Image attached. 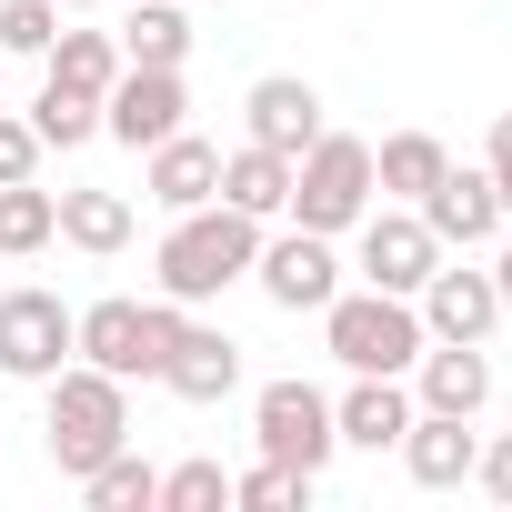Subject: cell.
Segmentation results:
<instances>
[{
  "instance_id": "cell-18",
  "label": "cell",
  "mask_w": 512,
  "mask_h": 512,
  "mask_svg": "<svg viewBox=\"0 0 512 512\" xmlns=\"http://www.w3.org/2000/svg\"><path fill=\"white\" fill-rule=\"evenodd\" d=\"M332 422H342V442H352V452H392V442H402V422H412L402 372H352V392L332 402Z\"/></svg>"
},
{
  "instance_id": "cell-16",
  "label": "cell",
  "mask_w": 512,
  "mask_h": 512,
  "mask_svg": "<svg viewBox=\"0 0 512 512\" xmlns=\"http://www.w3.org/2000/svg\"><path fill=\"white\" fill-rule=\"evenodd\" d=\"M141 191H151L161 211H201V201H221V151H211V141H191V131H171V141H151Z\"/></svg>"
},
{
  "instance_id": "cell-14",
  "label": "cell",
  "mask_w": 512,
  "mask_h": 512,
  "mask_svg": "<svg viewBox=\"0 0 512 512\" xmlns=\"http://www.w3.org/2000/svg\"><path fill=\"white\" fill-rule=\"evenodd\" d=\"M392 452H402V472H412L422 492H452V482H472V452H482V442H472L462 412H422V402H412V422H402Z\"/></svg>"
},
{
  "instance_id": "cell-31",
  "label": "cell",
  "mask_w": 512,
  "mask_h": 512,
  "mask_svg": "<svg viewBox=\"0 0 512 512\" xmlns=\"http://www.w3.org/2000/svg\"><path fill=\"white\" fill-rule=\"evenodd\" d=\"M472 482H482V492H492V502H512V432H502V442H482V452H472Z\"/></svg>"
},
{
  "instance_id": "cell-30",
  "label": "cell",
  "mask_w": 512,
  "mask_h": 512,
  "mask_svg": "<svg viewBox=\"0 0 512 512\" xmlns=\"http://www.w3.org/2000/svg\"><path fill=\"white\" fill-rule=\"evenodd\" d=\"M31 171H41V131L0 111V181H31Z\"/></svg>"
},
{
  "instance_id": "cell-8",
  "label": "cell",
  "mask_w": 512,
  "mask_h": 512,
  "mask_svg": "<svg viewBox=\"0 0 512 512\" xmlns=\"http://www.w3.org/2000/svg\"><path fill=\"white\" fill-rule=\"evenodd\" d=\"M61 362H71V302L61 292H0V372L51 382Z\"/></svg>"
},
{
  "instance_id": "cell-3",
  "label": "cell",
  "mask_w": 512,
  "mask_h": 512,
  "mask_svg": "<svg viewBox=\"0 0 512 512\" xmlns=\"http://www.w3.org/2000/svg\"><path fill=\"white\" fill-rule=\"evenodd\" d=\"M171 342H181V302H131V292H111V302L71 312V352L101 362L111 382H161Z\"/></svg>"
},
{
  "instance_id": "cell-12",
  "label": "cell",
  "mask_w": 512,
  "mask_h": 512,
  "mask_svg": "<svg viewBox=\"0 0 512 512\" xmlns=\"http://www.w3.org/2000/svg\"><path fill=\"white\" fill-rule=\"evenodd\" d=\"M412 312H422L432 342H482V332L502 322V292H492V272H472V262H432V282L412 292Z\"/></svg>"
},
{
  "instance_id": "cell-6",
  "label": "cell",
  "mask_w": 512,
  "mask_h": 512,
  "mask_svg": "<svg viewBox=\"0 0 512 512\" xmlns=\"http://www.w3.org/2000/svg\"><path fill=\"white\" fill-rule=\"evenodd\" d=\"M251 432H262V462H292L322 482V462L342 452V422H332V392H312L302 372L292 382H262L251 392Z\"/></svg>"
},
{
  "instance_id": "cell-22",
  "label": "cell",
  "mask_w": 512,
  "mask_h": 512,
  "mask_svg": "<svg viewBox=\"0 0 512 512\" xmlns=\"http://www.w3.org/2000/svg\"><path fill=\"white\" fill-rule=\"evenodd\" d=\"M442 171H452V151H442L432 131H392V141L372 151V191H392V201H422Z\"/></svg>"
},
{
  "instance_id": "cell-11",
  "label": "cell",
  "mask_w": 512,
  "mask_h": 512,
  "mask_svg": "<svg viewBox=\"0 0 512 512\" xmlns=\"http://www.w3.org/2000/svg\"><path fill=\"white\" fill-rule=\"evenodd\" d=\"M412 211L432 221V241H442V251H482V241H502V191H492V171H462V161H452Z\"/></svg>"
},
{
  "instance_id": "cell-33",
  "label": "cell",
  "mask_w": 512,
  "mask_h": 512,
  "mask_svg": "<svg viewBox=\"0 0 512 512\" xmlns=\"http://www.w3.org/2000/svg\"><path fill=\"white\" fill-rule=\"evenodd\" d=\"M492 292H502V312H512V231H502V251H492Z\"/></svg>"
},
{
  "instance_id": "cell-13",
  "label": "cell",
  "mask_w": 512,
  "mask_h": 512,
  "mask_svg": "<svg viewBox=\"0 0 512 512\" xmlns=\"http://www.w3.org/2000/svg\"><path fill=\"white\" fill-rule=\"evenodd\" d=\"M241 121H251V141H272V151H312L332 121H322V91L302 81V71H272V81H251V101H241Z\"/></svg>"
},
{
  "instance_id": "cell-26",
  "label": "cell",
  "mask_w": 512,
  "mask_h": 512,
  "mask_svg": "<svg viewBox=\"0 0 512 512\" xmlns=\"http://www.w3.org/2000/svg\"><path fill=\"white\" fill-rule=\"evenodd\" d=\"M31 131H41V151H81V141L101 131V101H91V91H71V81H41Z\"/></svg>"
},
{
  "instance_id": "cell-15",
  "label": "cell",
  "mask_w": 512,
  "mask_h": 512,
  "mask_svg": "<svg viewBox=\"0 0 512 512\" xmlns=\"http://www.w3.org/2000/svg\"><path fill=\"white\" fill-rule=\"evenodd\" d=\"M161 382H171L181 402H231V392H241V342L181 312V342H171V362H161Z\"/></svg>"
},
{
  "instance_id": "cell-19",
  "label": "cell",
  "mask_w": 512,
  "mask_h": 512,
  "mask_svg": "<svg viewBox=\"0 0 512 512\" xmlns=\"http://www.w3.org/2000/svg\"><path fill=\"white\" fill-rule=\"evenodd\" d=\"M221 201L251 211V221H282V211H292V151H272V141L221 151Z\"/></svg>"
},
{
  "instance_id": "cell-23",
  "label": "cell",
  "mask_w": 512,
  "mask_h": 512,
  "mask_svg": "<svg viewBox=\"0 0 512 512\" xmlns=\"http://www.w3.org/2000/svg\"><path fill=\"white\" fill-rule=\"evenodd\" d=\"M81 492H91V512H161V472H151L131 442H121L111 462H91V472H81Z\"/></svg>"
},
{
  "instance_id": "cell-27",
  "label": "cell",
  "mask_w": 512,
  "mask_h": 512,
  "mask_svg": "<svg viewBox=\"0 0 512 512\" xmlns=\"http://www.w3.org/2000/svg\"><path fill=\"white\" fill-rule=\"evenodd\" d=\"M231 502H241V512H302V502H312V472H292V462L231 472Z\"/></svg>"
},
{
  "instance_id": "cell-7",
  "label": "cell",
  "mask_w": 512,
  "mask_h": 512,
  "mask_svg": "<svg viewBox=\"0 0 512 512\" xmlns=\"http://www.w3.org/2000/svg\"><path fill=\"white\" fill-rule=\"evenodd\" d=\"M352 231H362V282H372V292H402V302H412V292L432 282V262H442V241H432V221H422L412 201H402V211H362Z\"/></svg>"
},
{
  "instance_id": "cell-32",
  "label": "cell",
  "mask_w": 512,
  "mask_h": 512,
  "mask_svg": "<svg viewBox=\"0 0 512 512\" xmlns=\"http://www.w3.org/2000/svg\"><path fill=\"white\" fill-rule=\"evenodd\" d=\"M482 171H492V191H502V221H512V111L492 121V141H482Z\"/></svg>"
},
{
  "instance_id": "cell-17",
  "label": "cell",
  "mask_w": 512,
  "mask_h": 512,
  "mask_svg": "<svg viewBox=\"0 0 512 512\" xmlns=\"http://www.w3.org/2000/svg\"><path fill=\"white\" fill-rule=\"evenodd\" d=\"M412 372H422V392H412L422 412H462V422H472V412L492 402V362H482V342H422Z\"/></svg>"
},
{
  "instance_id": "cell-20",
  "label": "cell",
  "mask_w": 512,
  "mask_h": 512,
  "mask_svg": "<svg viewBox=\"0 0 512 512\" xmlns=\"http://www.w3.org/2000/svg\"><path fill=\"white\" fill-rule=\"evenodd\" d=\"M131 201L121 191H101V181H81V191H61V241L71 251H91V262H111V251H131Z\"/></svg>"
},
{
  "instance_id": "cell-25",
  "label": "cell",
  "mask_w": 512,
  "mask_h": 512,
  "mask_svg": "<svg viewBox=\"0 0 512 512\" xmlns=\"http://www.w3.org/2000/svg\"><path fill=\"white\" fill-rule=\"evenodd\" d=\"M41 61H51V81H71V91H91V101L121 81V41H111V31H61Z\"/></svg>"
},
{
  "instance_id": "cell-24",
  "label": "cell",
  "mask_w": 512,
  "mask_h": 512,
  "mask_svg": "<svg viewBox=\"0 0 512 512\" xmlns=\"http://www.w3.org/2000/svg\"><path fill=\"white\" fill-rule=\"evenodd\" d=\"M121 61H151V71H181V61H191V21H181V0H141L131 31H121Z\"/></svg>"
},
{
  "instance_id": "cell-2",
  "label": "cell",
  "mask_w": 512,
  "mask_h": 512,
  "mask_svg": "<svg viewBox=\"0 0 512 512\" xmlns=\"http://www.w3.org/2000/svg\"><path fill=\"white\" fill-rule=\"evenodd\" d=\"M51 462L81 482L91 462H111L121 442H131V382H111L101 362H61L51 372Z\"/></svg>"
},
{
  "instance_id": "cell-34",
  "label": "cell",
  "mask_w": 512,
  "mask_h": 512,
  "mask_svg": "<svg viewBox=\"0 0 512 512\" xmlns=\"http://www.w3.org/2000/svg\"><path fill=\"white\" fill-rule=\"evenodd\" d=\"M61 11H101V0H61Z\"/></svg>"
},
{
  "instance_id": "cell-9",
  "label": "cell",
  "mask_w": 512,
  "mask_h": 512,
  "mask_svg": "<svg viewBox=\"0 0 512 512\" xmlns=\"http://www.w3.org/2000/svg\"><path fill=\"white\" fill-rule=\"evenodd\" d=\"M181 111H191L181 71H151V61H121V81L101 91V131H111V141H131V151L171 141V131H181Z\"/></svg>"
},
{
  "instance_id": "cell-4",
  "label": "cell",
  "mask_w": 512,
  "mask_h": 512,
  "mask_svg": "<svg viewBox=\"0 0 512 512\" xmlns=\"http://www.w3.org/2000/svg\"><path fill=\"white\" fill-rule=\"evenodd\" d=\"M322 342H332L342 372H412L432 332H422V312H412L402 292H372V282H362V292H332V302H322Z\"/></svg>"
},
{
  "instance_id": "cell-29",
  "label": "cell",
  "mask_w": 512,
  "mask_h": 512,
  "mask_svg": "<svg viewBox=\"0 0 512 512\" xmlns=\"http://www.w3.org/2000/svg\"><path fill=\"white\" fill-rule=\"evenodd\" d=\"M231 502V472L221 462H171L161 472V512H221Z\"/></svg>"
},
{
  "instance_id": "cell-1",
  "label": "cell",
  "mask_w": 512,
  "mask_h": 512,
  "mask_svg": "<svg viewBox=\"0 0 512 512\" xmlns=\"http://www.w3.org/2000/svg\"><path fill=\"white\" fill-rule=\"evenodd\" d=\"M251 262H262V221L231 211V201L171 211V231H161V251H151L161 302H181V312H201V302H221L231 282H251Z\"/></svg>"
},
{
  "instance_id": "cell-21",
  "label": "cell",
  "mask_w": 512,
  "mask_h": 512,
  "mask_svg": "<svg viewBox=\"0 0 512 512\" xmlns=\"http://www.w3.org/2000/svg\"><path fill=\"white\" fill-rule=\"evenodd\" d=\"M61 241V191L41 181H0V262H31V251Z\"/></svg>"
},
{
  "instance_id": "cell-5",
  "label": "cell",
  "mask_w": 512,
  "mask_h": 512,
  "mask_svg": "<svg viewBox=\"0 0 512 512\" xmlns=\"http://www.w3.org/2000/svg\"><path fill=\"white\" fill-rule=\"evenodd\" d=\"M362 211H372V141H352V131H322V141L292 161V221L342 241Z\"/></svg>"
},
{
  "instance_id": "cell-28",
  "label": "cell",
  "mask_w": 512,
  "mask_h": 512,
  "mask_svg": "<svg viewBox=\"0 0 512 512\" xmlns=\"http://www.w3.org/2000/svg\"><path fill=\"white\" fill-rule=\"evenodd\" d=\"M61 41V0H0V51L11 61H41Z\"/></svg>"
},
{
  "instance_id": "cell-10",
  "label": "cell",
  "mask_w": 512,
  "mask_h": 512,
  "mask_svg": "<svg viewBox=\"0 0 512 512\" xmlns=\"http://www.w3.org/2000/svg\"><path fill=\"white\" fill-rule=\"evenodd\" d=\"M251 282H262L282 312H322L332 292H342V262H332V231H282V241H262V262H251Z\"/></svg>"
},
{
  "instance_id": "cell-35",
  "label": "cell",
  "mask_w": 512,
  "mask_h": 512,
  "mask_svg": "<svg viewBox=\"0 0 512 512\" xmlns=\"http://www.w3.org/2000/svg\"><path fill=\"white\" fill-rule=\"evenodd\" d=\"M0 71H11V51H0Z\"/></svg>"
}]
</instances>
